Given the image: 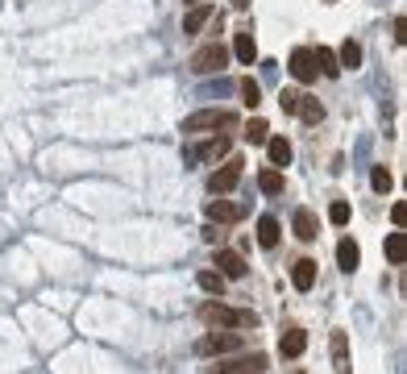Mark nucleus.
<instances>
[{"label":"nucleus","instance_id":"1","mask_svg":"<svg viewBox=\"0 0 407 374\" xmlns=\"http://www.w3.org/2000/svg\"><path fill=\"white\" fill-rule=\"evenodd\" d=\"M200 321L212 324V328H254V324H258V316H254L249 308H229V303H216V299H208V303L200 308Z\"/></svg>","mask_w":407,"mask_h":374},{"label":"nucleus","instance_id":"2","mask_svg":"<svg viewBox=\"0 0 407 374\" xmlns=\"http://www.w3.org/2000/svg\"><path fill=\"white\" fill-rule=\"evenodd\" d=\"M229 67V46H220V42H208V46H200L192 54V71L195 75H216Z\"/></svg>","mask_w":407,"mask_h":374},{"label":"nucleus","instance_id":"3","mask_svg":"<svg viewBox=\"0 0 407 374\" xmlns=\"http://www.w3.org/2000/svg\"><path fill=\"white\" fill-rule=\"evenodd\" d=\"M225 125H233V113H225V108H204V113H192V117L183 121V133H204V129H225Z\"/></svg>","mask_w":407,"mask_h":374},{"label":"nucleus","instance_id":"4","mask_svg":"<svg viewBox=\"0 0 407 374\" xmlns=\"http://www.w3.org/2000/svg\"><path fill=\"white\" fill-rule=\"evenodd\" d=\"M241 167H245L241 158H229L220 171L208 175V192H212V196H225V192H233V187L241 183Z\"/></svg>","mask_w":407,"mask_h":374},{"label":"nucleus","instance_id":"5","mask_svg":"<svg viewBox=\"0 0 407 374\" xmlns=\"http://www.w3.org/2000/svg\"><path fill=\"white\" fill-rule=\"evenodd\" d=\"M233 349H241V333H233V328L208 333V337L200 341V353H233Z\"/></svg>","mask_w":407,"mask_h":374},{"label":"nucleus","instance_id":"6","mask_svg":"<svg viewBox=\"0 0 407 374\" xmlns=\"http://www.w3.org/2000/svg\"><path fill=\"white\" fill-rule=\"evenodd\" d=\"M229 146H233V142H229L225 133H216V137H208L204 146L187 150V162H204V158H225V154H229Z\"/></svg>","mask_w":407,"mask_h":374},{"label":"nucleus","instance_id":"7","mask_svg":"<svg viewBox=\"0 0 407 374\" xmlns=\"http://www.w3.org/2000/svg\"><path fill=\"white\" fill-rule=\"evenodd\" d=\"M208 221H220V224H233V221H241L245 217V208L241 204H229V199H208Z\"/></svg>","mask_w":407,"mask_h":374},{"label":"nucleus","instance_id":"8","mask_svg":"<svg viewBox=\"0 0 407 374\" xmlns=\"http://www.w3.org/2000/svg\"><path fill=\"white\" fill-rule=\"evenodd\" d=\"M216 266H220V279H245V258L233 254V249H216Z\"/></svg>","mask_w":407,"mask_h":374},{"label":"nucleus","instance_id":"9","mask_svg":"<svg viewBox=\"0 0 407 374\" xmlns=\"http://www.w3.org/2000/svg\"><path fill=\"white\" fill-rule=\"evenodd\" d=\"M291 75H295L299 83H311V79H316V63H311V50L308 46L291 50Z\"/></svg>","mask_w":407,"mask_h":374},{"label":"nucleus","instance_id":"10","mask_svg":"<svg viewBox=\"0 0 407 374\" xmlns=\"http://www.w3.org/2000/svg\"><path fill=\"white\" fill-rule=\"evenodd\" d=\"M208 21H212V4H208V0H200V4L187 9V17H183V33L192 38V33H200Z\"/></svg>","mask_w":407,"mask_h":374},{"label":"nucleus","instance_id":"11","mask_svg":"<svg viewBox=\"0 0 407 374\" xmlns=\"http://www.w3.org/2000/svg\"><path fill=\"white\" fill-rule=\"evenodd\" d=\"M295 237H299V241H316V237H320V217H316L311 208H299V212H295Z\"/></svg>","mask_w":407,"mask_h":374},{"label":"nucleus","instance_id":"12","mask_svg":"<svg viewBox=\"0 0 407 374\" xmlns=\"http://www.w3.org/2000/svg\"><path fill=\"white\" fill-rule=\"evenodd\" d=\"M291 283H295V291H311V287H316V262H311V258H299V262L291 266Z\"/></svg>","mask_w":407,"mask_h":374},{"label":"nucleus","instance_id":"13","mask_svg":"<svg viewBox=\"0 0 407 374\" xmlns=\"http://www.w3.org/2000/svg\"><path fill=\"white\" fill-rule=\"evenodd\" d=\"M336 266H341V271H349V274L361 266V249H358V241H354V237H345V241L336 246Z\"/></svg>","mask_w":407,"mask_h":374},{"label":"nucleus","instance_id":"14","mask_svg":"<svg viewBox=\"0 0 407 374\" xmlns=\"http://www.w3.org/2000/svg\"><path fill=\"white\" fill-rule=\"evenodd\" d=\"M279 349H283V358H299V353L308 349V333H304V328H287L283 341H279Z\"/></svg>","mask_w":407,"mask_h":374},{"label":"nucleus","instance_id":"15","mask_svg":"<svg viewBox=\"0 0 407 374\" xmlns=\"http://www.w3.org/2000/svg\"><path fill=\"white\" fill-rule=\"evenodd\" d=\"M266 150H270V167H291V142L287 137H266Z\"/></svg>","mask_w":407,"mask_h":374},{"label":"nucleus","instance_id":"16","mask_svg":"<svg viewBox=\"0 0 407 374\" xmlns=\"http://www.w3.org/2000/svg\"><path fill=\"white\" fill-rule=\"evenodd\" d=\"M311 63H316V71L329 75V79H336V75H341V67H336V54L329 46H316V50H311Z\"/></svg>","mask_w":407,"mask_h":374},{"label":"nucleus","instance_id":"17","mask_svg":"<svg viewBox=\"0 0 407 374\" xmlns=\"http://www.w3.org/2000/svg\"><path fill=\"white\" fill-rule=\"evenodd\" d=\"M333 366L336 374H349V337L345 333H333Z\"/></svg>","mask_w":407,"mask_h":374},{"label":"nucleus","instance_id":"18","mask_svg":"<svg viewBox=\"0 0 407 374\" xmlns=\"http://www.w3.org/2000/svg\"><path fill=\"white\" fill-rule=\"evenodd\" d=\"M258 246H266V249L279 246V221L274 217H258Z\"/></svg>","mask_w":407,"mask_h":374},{"label":"nucleus","instance_id":"19","mask_svg":"<svg viewBox=\"0 0 407 374\" xmlns=\"http://www.w3.org/2000/svg\"><path fill=\"white\" fill-rule=\"evenodd\" d=\"M336 67H349V71H358L361 67V46L349 38V42H341V54H336Z\"/></svg>","mask_w":407,"mask_h":374},{"label":"nucleus","instance_id":"20","mask_svg":"<svg viewBox=\"0 0 407 374\" xmlns=\"http://www.w3.org/2000/svg\"><path fill=\"white\" fill-rule=\"evenodd\" d=\"M258 187H262L266 196H283V171H279V167H266V171L258 175Z\"/></svg>","mask_w":407,"mask_h":374},{"label":"nucleus","instance_id":"21","mask_svg":"<svg viewBox=\"0 0 407 374\" xmlns=\"http://www.w3.org/2000/svg\"><path fill=\"white\" fill-rule=\"evenodd\" d=\"M266 370V358L254 353V358H241L237 366H220V374H262Z\"/></svg>","mask_w":407,"mask_h":374},{"label":"nucleus","instance_id":"22","mask_svg":"<svg viewBox=\"0 0 407 374\" xmlns=\"http://www.w3.org/2000/svg\"><path fill=\"white\" fill-rule=\"evenodd\" d=\"M386 262H395V266L407 262V237L403 233H391V237H386Z\"/></svg>","mask_w":407,"mask_h":374},{"label":"nucleus","instance_id":"23","mask_svg":"<svg viewBox=\"0 0 407 374\" xmlns=\"http://www.w3.org/2000/svg\"><path fill=\"white\" fill-rule=\"evenodd\" d=\"M295 117H304L308 125H320V121H324V104H320V100H311V96H304V100H299V113H295Z\"/></svg>","mask_w":407,"mask_h":374},{"label":"nucleus","instance_id":"24","mask_svg":"<svg viewBox=\"0 0 407 374\" xmlns=\"http://www.w3.org/2000/svg\"><path fill=\"white\" fill-rule=\"evenodd\" d=\"M233 54H237L241 63H254V58H258V42H254V33H237V42H233Z\"/></svg>","mask_w":407,"mask_h":374},{"label":"nucleus","instance_id":"25","mask_svg":"<svg viewBox=\"0 0 407 374\" xmlns=\"http://www.w3.org/2000/svg\"><path fill=\"white\" fill-rule=\"evenodd\" d=\"M266 137H270V125H266L262 117H254V121L245 125V142H249V146H266Z\"/></svg>","mask_w":407,"mask_h":374},{"label":"nucleus","instance_id":"26","mask_svg":"<svg viewBox=\"0 0 407 374\" xmlns=\"http://www.w3.org/2000/svg\"><path fill=\"white\" fill-rule=\"evenodd\" d=\"M370 187H374L378 196H386V192L395 187V179H391V171H386V167H370Z\"/></svg>","mask_w":407,"mask_h":374},{"label":"nucleus","instance_id":"27","mask_svg":"<svg viewBox=\"0 0 407 374\" xmlns=\"http://www.w3.org/2000/svg\"><path fill=\"white\" fill-rule=\"evenodd\" d=\"M195 283H200L208 296H220V287H225V279H220L216 271H200V279H195Z\"/></svg>","mask_w":407,"mask_h":374},{"label":"nucleus","instance_id":"28","mask_svg":"<svg viewBox=\"0 0 407 374\" xmlns=\"http://www.w3.org/2000/svg\"><path fill=\"white\" fill-rule=\"evenodd\" d=\"M241 96H245L249 108H258V104H262V88H258L254 79H241Z\"/></svg>","mask_w":407,"mask_h":374},{"label":"nucleus","instance_id":"29","mask_svg":"<svg viewBox=\"0 0 407 374\" xmlns=\"http://www.w3.org/2000/svg\"><path fill=\"white\" fill-rule=\"evenodd\" d=\"M299 100H304V92H287V88L279 92V104H283V113H287V117L299 113Z\"/></svg>","mask_w":407,"mask_h":374},{"label":"nucleus","instance_id":"30","mask_svg":"<svg viewBox=\"0 0 407 374\" xmlns=\"http://www.w3.org/2000/svg\"><path fill=\"white\" fill-rule=\"evenodd\" d=\"M329 221L333 224H349V204H345V199H333V204H329Z\"/></svg>","mask_w":407,"mask_h":374},{"label":"nucleus","instance_id":"31","mask_svg":"<svg viewBox=\"0 0 407 374\" xmlns=\"http://www.w3.org/2000/svg\"><path fill=\"white\" fill-rule=\"evenodd\" d=\"M395 42H407V21L403 17H395Z\"/></svg>","mask_w":407,"mask_h":374},{"label":"nucleus","instance_id":"32","mask_svg":"<svg viewBox=\"0 0 407 374\" xmlns=\"http://www.w3.org/2000/svg\"><path fill=\"white\" fill-rule=\"evenodd\" d=\"M391 221H395V224L407 221V208H403V204H395V208H391Z\"/></svg>","mask_w":407,"mask_h":374},{"label":"nucleus","instance_id":"33","mask_svg":"<svg viewBox=\"0 0 407 374\" xmlns=\"http://www.w3.org/2000/svg\"><path fill=\"white\" fill-rule=\"evenodd\" d=\"M187 4H200V0H187Z\"/></svg>","mask_w":407,"mask_h":374}]
</instances>
